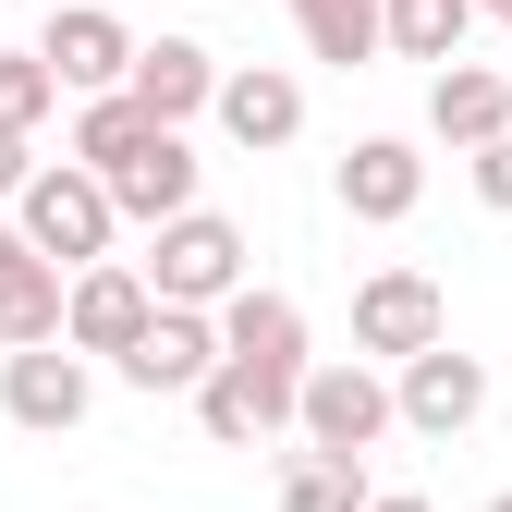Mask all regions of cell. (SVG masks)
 <instances>
[{
  "mask_svg": "<svg viewBox=\"0 0 512 512\" xmlns=\"http://www.w3.org/2000/svg\"><path fill=\"white\" fill-rule=\"evenodd\" d=\"M13 232H25V244L49 256L61 281H86V269H110V232H122V208H110V183H98L86 159H49V171L25 183Z\"/></svg>",
  "mask_w": 512,
  "mask_h": 512,
  "instance_id": "cell-1",
  "label": "cell"
},
{
  "mask_svg": "<svg viewBox=\"0 0 512 512\" xmlns=\"http://www.w3.org/2000/svg\"><path fill=\"white\" fill-rule=\"evenodd\" d=\"M293 427H305V452H342V464H366L378 439L403 427V403H391V378H378L366 354H330V366L305 378V415H293Z\"/></svg>",
  "mask_w": 512,
  "mask_h": 512,
  "instance_id": "cell-2",
  "label": "cell"
},
{
  "mask_svg": "<svg viewBox=\"0 0 512 512\" xmlns=\"http://www.w3.org/2000/svg\"><path fill=\"white\" fill-rule=\"evenodd\" d=\"M147 293H159V305H196V317H220V305L244 293V232H232L220 208L171 220V232L147 244Z\"/></svg>",
  "mask_w": 512,
  "mask_h": 512,
  "instance_id": "cell-3",
  "label": "cell"
},
{
  "mask_svg": "<svg viewBox=\"0 0 512 512\" xmlns=\"http://www.w3.org/2000/svg\"><path fill=\"white\" fill-rule=\"evenodd\" d=\"M439 342H452V305H439L427 269H378V281L354 293V354H366V366H415V354H439Z\"/></svg>",
  "mask_w": 512,
  "mask_h": 512,
  "instance_id": "cell-4",
  "label": "cell"
},
{
  "mask_svg": "<svg viewBox=\"0 0 512 512\" xmlns=\"http://www.w3.org/2000/svg\"><path fill=\"white\" fill-rule=\"evenodd\" d=\"M135 49H147V37L122 25V13H98V0H61L49 37H37V61H49L74 98H122V86H135Z\"/></svg>",
  "mask_w": 512,
  "mask_h": 512,
  "instance_id": "cell-5",
  "label": "cell"
},
{
  "mask_svg": "<svg viewBox=\"0 0 512 512\" xmlns=\"http://www.w3.org/2000/svg\"><path fill=\"white\" fill-rule=\"evenodd\" d=\"M86 403H98V366H86L74 342L0 354V415H13V427H37V439H74V427H86Z\"/></svg>",
  "mask_w": 512,
  "mask_h": 512,
  "instance_id": "cell-6",
  "label": "cell"
},
{
  "mask_svg": "<svg viewBox=\"0 0 512 512\" xmlns=\"http://www.w3.org/2000/svg\"><path fill=\"white\" fill-rule=\"evenodd\" d=\"M220 354L256 366L269 391H305V378H317V354H305V305H293V293H256V281L220 305Z\"/></svg>",
  "mask_w": 512,
  "mask_h": 512,
  "instance_id": "cell-7",
  "label": "cell"
},
{
  "mask_svg": "<svg viewBox=\"0 0 512 512\" xmlns=\"http://www.w3.org/2000/svg\"><path fill=\"white\" fill-rule=\"evenodd\" d=\"M147 317H159V293H147V269H122V256H110V269H86L74 281V305H61V342H74V354H135L147 342Z\"/></svg>",
  "mask_w": 512,
  "mask_h": 512,
  "instance_id": "cell-8",
  "label": "cell"
},
{
  "mask_svg": "<svg viewBox=\"0 0 512 512\" xmlns=\"http://www.w3.org/2000/svg\"><path fill=\"white\" fill-rule=\"evenodd\" d=\"M391 403H403V427H415V439H464V427L488 415V366L439 342V354H415V366H391Z\"/></svg>",
  "mask_w": 512,
  "mask_h": 512,
  "instance_id": "cell-9",
  "label": "cell"
},
{
  "mask_svg": "<svg viewBox=\"0 0 512 512\" xmlns=\"http://www.w3.org/2000/svg\"><path fill=\"white\" fill-rule=\"evenodd\" d=\"M98 183H110V208H122V220H147V232L196 220V147H183L171 122H159V135H147L135 159H122V171H98Z\"/></svg>",
  "mask_w": 512,
  "mask_h": 512,
  "instance_id": "cell-10",
  "label": "cell"
},
{
  "mask_svg": "<svg viewBox=\"0 0 512 512\" xmlns=\"http://www.w3.org/2000/svg\"><path fill=\"white\" fill-rule=\"evenodd\" d=\"M122 378H135V391H208V378H220V317L159 305V317H147V342L122 354Z\"/></svg>",
  "mask_w": 512,
  "mask_h": 512,
  "instance_id": "cell-11",
  "label": "cell"
},
{
  "mask_svg": "<svg viewBox=\"0 0 512 512\" xmlns=\"http://www.w3.org/2000/svg\"><path fill=\"white\" fill-rule=\"evenodd\" d=\"M61 305H74V281L49 269V256L0 220V342L13 354H37V342H61Z\"/></svg>",
  "mask_w": 512,
  "mask_h": 512,
  "instance_id": "cell-12",
  "label": "cell"
},
{
  "mask_svg": "<svg viewBox=\"0 0 512 512\" xmlns=\"http://www.w3.org/2000/svg\"><path fill=\"white\" fill-rule=\"evenodd\" d=\"M427 135L439 147H500L512 135V74H488V61H452V74H427Z\"/></svg>",
  "mask_w": 512,
  "mask_h": 512,
  "instance_id": "cell-13",
  "label": "cell"
},
{
  "mask_svg": "<svg viewBox=\"0 0 512 512\" xmlns=\"http://www.w3.org/2000/svg\"><path fill=\"white\" fill-rule=\"evenodd\" d=\"M135 110L147 122H196V110H220V49H196V37H147L135 49Z\"/></svg>",
  "mask_w": 512,
  "mask_h": 512,
  "instance_id": "cell-14",
  "label": "cell"
},
{
  "mask_svg": "<svg viewBox=\"0 0 512 512\" xmlns=\"http://www.w3.org/2000/svg\"><path fill=\"white\" fill-rule=\"evenodd\" d=\"M293 415H305V391H269V378H256V366H232V354H220V378L196 391V427L220 439V452H256V439H281Z\"/></svg>",
  "mask_w": 512,
  "mask_h": 512,
  "instance_id": "cell-15",
  "label": "cell"
},
{
  "mask_svg": "<svg viewBox=\"0 0 512 512\" xmlns=\"http://www.w3.org/2000/svg\"><path fill=\"white\" fill-rule=\"evenodd\" d=\"M220 135L256 147V159L293 147V135H305V86L281 74V61H244V74H220Z\"/></svg>",
  "mask_w": 512,
  "mask_h": 512,
  "instance_id": "cell-16",
  "label": "cell"
},
{
  "mask_svg": "<svg viewBox=\"0 0 512 512\" xmlns=\"http://www.w3.org/2000/svg\"><path fill=\"white\" fill-rule=\"evenodd\" d=\"M415 196H427L415 135H354V159H342V208H354V220H415Z\"/></svg>",
  "mask_w": 512,
  "mask_h": 512,
  "instance_id": "cell-17",
  "label": "cell"
},
{
  "mask_svg": "<svg viewBox=\"0 0 512 512\" xmlns=\"http://www.w3.org/2000/svg\"><path fill=\"white\" fill-rule=\"evenodd\" d=\"M293 37H305L317 61H342V74H354V61L391 49V0H293Z\"/></svg>",
  "mask_w": 512,
  "mask_h": 512,
  "instance_id": "cell-18",
  "label": "cell"
},
{
  "mask_svg": "<svg viewBox=\"0 0 512 512\" xmlns=\"http://www.w3.org/2000/svg\"><path fill=\"white\" fill-rule=\"evenodd\" d=\"M281 512H378V488H366V464H342V452H293V464H281Z\"/></svg>",
  "mask_w": 512,
  "mask_h": 512,
  "instance_id": "cell-19",
  "label": "cell"
},
{
  "mask_svg": "<svg viewBox=\"0 0 512 512\" xmlns=\"http://www.w3.org/2000/svg\"><path fill=\"white\" fill-rule=\"evenodd\" d=\"M464 37H476V0H391V49L403 61H439V74H452Z\"/></svg>",
  "mask_w": 512,
  "mask_h": 512,
  "instance_id": "cell-20",
  "label": "cell"
},
{
  "mask_svg": "<svg viewBox=\"0 0 512 512\" xmlns=\"http://www.w3.org/2000/svg\"><path fill=\"white\" fill-rule=\"evenodd\" d=\"M147 135H159V122L135 110V86H122V98H86V110H74V159H86V171H122V159L147 147Z\"/></svg>",
  "mask_w": 512,
  "mask_h": 512,
  "instance_id": "cell-21",
  "label": "cell"
},
{
  "mask_svg": "<svg viewBox=\"0 0 512 512\" xmlns=\"http://www.w3.org/2000/svg\"><path fill=\"white\" fill-rule=\"evenodd\" d=\"M61 110V74L37 49H0V122H13V135H37V122Z\"/></svg>",
  "mask_w": 512,
  "mask_h": 512,
  "instance_id": "cell-22",
  "label": "cell"
},
{
  "mask_svg": "<svg viewBox=\"0 0 512 512\" xmlns=\"http://www.w3.org/2000/svg\"><path fill=\"white\" fill-rule=\"evenodd\" d=\"M49 159H37V135H13V122H0V208H25V183H37Z\"/></svg>",
  "mask_w": 512,
  "mask_h": 512,
  "instance_id": "cell-23",
  "label": "cell"
},
{
  "mask_svg": "<svg viewBox=\"0 0 512 512\" xmlns=\"http://www.w3.org/2000/svg\"><path fill=\"white\" fill-rule=\"evenodd\" d=\"M476 196L512 220V135H500V147H476Z\"/></svg>",
  "mask_w": 512,
  "mask_h": 512,
  "instance_id": "cell-24",
  "label": "cell"
},
{
  "mask_svg": "<svg viewBox=\"0 0 512 512\" xmlns=\"http://www.w3.org/2000/svg\"><path fill=\"white\" fill-rule=\"evenodd\" d=\"M378 512H439V500H415V488H378Z\"/></svg>",
  "mask_w": 512,
  "mask_h": 512,
  "instance_id": "cell-25",
  "label": "cell"
},
{
  "mask_svg": "<svg viewBox=\"0 0 512 512\" xmlns=\"http://www.w3.org/2000/svg\"><path fill=\"white\" fill-rule=\"evenodd\" d=\"M476 13H500V25H512V0H476Z\"/></svg>",
  "mask_w": 512,
  "mask_h": 512,
  "instance_id": "cell-26",
  "label": "cell"
},
{
  "mask_svg": "<svg viewBox=\"0 0 512 512\" xmlns=\"http://www.w3.org/2000/svg\"><path fill=\"white\" fill-rule=\"evenodd\" d=\"M488 512H512V488H500V500H488Z\"/></svg>",
  "mask_w": 512,
  "mask_h": 512,
  "instance_id": "cell-27",
  "label": "cell"
},
{
  "mask_svg": "<svg viewBox=\"0 0 512 512\" xmlns=\"http://www.w3.org/2000/svg\"><path fill=\"white\" fill-rule=\"evenodd\" d=\"M98 13H122V0H98Z\"/></svg>",
  "mask_w": 512,
  "mask_h": 512,
  "instance_id": "cell-28",
  "label": "cell"
}]
</instances>
